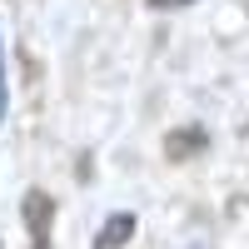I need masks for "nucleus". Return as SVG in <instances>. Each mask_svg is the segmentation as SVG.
Returning a JSON list of instances; mask_svg holds the SVG:
<instances>
[{"label": "nucleus", "mask_w": 249, "mask_h": 249, "mask_svg": "<svg viewBox=\"0 0 249 249\" xmlns=\"http://www.w3.org/2000/svg\"><path fill=\"white\" fill-rule=\"evenodd\" d=\"M50 224H55V199L45 190L25 195V230H30V249H50Z\"/></svg>", "instance_id": "obj_1"}, {"label": "nucleus", "mask_w": 249, "mask_h": 249, "mask_svg": "<svg viewBox=\"0 0 249 249\" xmlns=\"http://www.w3.org/2000/svg\"><path fill=\"white\" fill-rule=\"evenodd\" d=\"M130 234H135V214H110L105 230H100V239H95V249H120Z\"/></svg>", "instance_id": "obj_2"}, {"label": "nucleus", "mask_w": 249, "mask_h": 249, "mask_svg": "<svg viewBox=\"0 0 249 249\" xmlns=\"http://www.w3.org/2000/svg\"><path fill=\"white\" fill-rule=\"evenodd\" d=\"M10 115V80H5V30H0V124Z\"/></svg>", "instance_id": "obj_3"}, {"label": "nucleus", "mask_w": 249, "mask_h": 249, "mask_svg": "<svg viewBox=\"0 0 249 249\" xmlns=\"http://www.w3.org/2000/svg\"><path fill=\"white\" fill-rule=\"evenodd\" d=\"M155 10H179V5H195V0H150Z\"/></svg>", "instance_id": "obj_4"}, {"label": "nucleus", "mask_w": 249, "mask_h": 249, "mask_svg": "<svg viewBox=\"0 0 249 249\" xmlns=\"http://www.w3.org/2000/svg\"><path fill=\"white\" fill-rule=\"evenodd\" d=\"M195 249H199V244H195Z\"/></svg>", "instance_id": "obj_5"}]
</instances>
